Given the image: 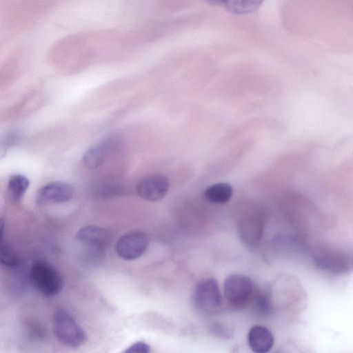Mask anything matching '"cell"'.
<instances>
[{"label": "cell", "mask_w": 353, "mask_h": 353, "mask_svg": "<svg viewBox=\"0 0 353 353\" xmlns=\"http://www.w3.org/2000/svg\"><path fill=\"white\" fill-rule=\"evenodd\" d=\"M54 335L64 345L77 347L83 344L87 335L74 316L65 309L56 311L53 319Z\"/></svg>", "instance_id": "cell-1"}, {"label": "cell", "mask_w": 353, "mask_h": 353, "mask_svg": "<svg viewBox=\"0 0 353 353\" xmlns=\"http://www.w3.org/2000/svg\"><path fill=\"white\" fill-rule=\"evenodd\" d=\"M29 279L37 290L48 296L58 294L63 288V281L59 272L43 261H37L32 265Z\"/></svg>", "instance_id": "cell-2"}, {"label": "cell", "mask_w": 353, "mask_h": 353, "mask_svg": "<svg viewBox=\"0 0 353 353\" xmlns=\"http://www.w3.org/2000/svg\"><path fill=\"white\" fill-rule=\"evenodd\" d=\"M196 309L203 314H213L222 305V296L216 281L205 279L197 283L192 295Z\"/></svg>", "instance_id": "cell-3"}, {"label": "cell", "mask_w": 353, "mask_h": 353, "mask_svg": "<svg viewBox=\"0 0 353 353\" xmlns=\"http://www.w3.org/2000/svg\"><path fill=\"white\" fill-rule=\"evenodd\" d=\"M223 291L228 303L235 307H241L251 299L254 292L253 283L247 276L232 274L225 280Z\"/></svg>", "instance_id": "cell-4"}, {"label": "cell", "mask_w": 353, "mask_h": 353, "mask_svg": "<svg viewBox=\"0 0 353 353\" xmlns=\"http://www.w3.org/2000/svg\"><path fill=\"white\" fill-rule=\"evenodd\" d=\"M148 243V236L144 232L132 231L125 234L117 240L115 251L124 260H134L144 254Z\"/></svg>", "instance_id": "cell-5"}, {"label": "cell", "mask_w": 353, "mask_h": 353, "mask_svg": "<svg viewBox=\"0 0 353 353\" xmlns=\"http://www.w3.org/2000/svg\"><path fill=\"white\" fill-rule=\"evenodd\" d=\"M314 263L320 269L334 273H343L352 267L351 259L338 250L321 248L313 254Z\"/></svg>", "instance_id": "cell-6"}, {"label": "cell", "mask_w": 353, "mask_h": 353, "mask_svg": "<svg viewBox=\"0 0 353 353\" xmlns=\"http://www.w3.org/2000/svg\"><path fill=\"white\" fill-rule=\"evenodd\" d=\"M169 186V181L166 176L152 174L144 177L138 183L137 192L144 200L157 201L165 196Z\"/></svg>", "instance_id": "cell-7"}, {"label": "cell", "mask_w": 353, "mask_h": 353, "mask_svg": "<svg viewBox=\"0 0 353 353\" xmlns=\"http://www.w3.org/2000/svg\"><path fill=\"white\" fill-rule=\"evenodd\" d=\"M74 190L69 184L56 181L46 184L37 192L36 201L39 205L61 203L72 198Z\"/></svg>", "instance_id": "cell-8"}, {"label": "cell", "mask_w": 353, "mask_h": 353, "mask_svg": "<svg viewBox=\"0 0 353 353\" xmlns=\"http://www.w3.org/2000/svg\"><path fill=\"white\" fill-rule=\"evenodd\" d=\"M77 239L97 251H102L108 245L110 234L105 228L88 225L80 228L77 234Z\"/></svg>", "instance_id": "cell-9"}, {"label": "cell", "mask_w": 353, "mask_h": 353, "mask_svg": "<svg viewBox=\"0 0 353 353\" xmlns=\"http://www.w3.org/2000/svg\"><path fill=\"white\" fill-rule=\"evenodd\" d=\"M248 341L250 349L256 353L269 352L274 342L271 331L261 325H254L251 327L248 334Z\"/></svg>", "instance_id": "cell-10"}, {"label": "cell", "mask_w": 353, "mask_h": 353, "mask_svg": "<svg viewBox=\"0 0 353 353\" xmlns=\"http://www.w3.org/2000/svg\"><path fill=\"white\" fill-rule=\"evenodd\" d=\"M112 138L106 139L105 141L91 147L83 157V163L88 169H97L105 161V158L113 147L114 143Z\"/></svg>", "instance_id": "cell-11"}, {"label": "cell", "mask_w": 353, "mask_h": 353, "mask_svg": "<svg viewBox=\"0 0 353 353\" xmlns=\"http://www.w3.org/2000/svg\"><path fill=\"white\" fill-rule=\"evenodd\" d=\"M208 3L224 8L234 14H243L256 10L263 0H205Z\"/></svg>", "instance_id": "cell-12"}, {"label": "cell", "mask_w": 353, "mask_h": 353, "mask_svg": "<svg viewBox=\"0 0 353 353\" xmlns=\"http://www.w3.org/2000/svg\"><path fill=\"white\" fill-rule=\"evenodd\" d=\"M232 187L227 183H218L208 187L204 196L210 202L214 203H225L232 197Z\"/></svg>", "instance_id": "cell-13"}, {"label": "cell", "mask_w": 353, "mask_h": 353, "mask_svg": "<svg viewBox=\"0 0 353 353\" xmlns=\"http://www.w3.org/2000/svg\"><path fill=\"white\" fill-rule=\"evenodd\" d=\"M250 301L252 309L259 316H268L272 310L270 294L266 289L258 290L253 293Z\"/></svg>", "instance_id": "cell-14"}, {"label": "cell", "mask_w": 353, "mask_h": 353, "mask_svg": "<svg viewBox=\"0 0 353 353\" xmlns=\"http://www.w3.org/2000/svg\"><path fill=\"white\" fill-rule=\"evenodd\" d=\"M30 185L28 179L22 174L12 175L8 183V193L12 201H21Z\"/></svg>", "instance_id": "cell-15"}, {"label": "cell", "mask_w": 353, "mask_h": 353, "mask_svg": "<svg viewBox=\"0 0 353 353\" xmlns=\"http://www.w3.org/2000/svg\"><path fill=\"white\" fill-rule=\"evenodd\" d=\"M261 225L254 221H249L242 225L241 230V236L243 241L250 245H256L259 243L261 236Z\"/></svg>", "instance_id": "cell-16"}, {"label": "cell", "mask_w": 353, "mask_h": 353, "mask_svg": "<svg viewBox=\"0 0 353 353\" xmlns=\"http://www.w3.org/2000/svg\"><path fill=\"white\" fill-rule=\"evenodd\" d=\"M0 261L2 264L9 268H14L18 265L19 259L16 252L3 241V236H0Z\"/></svg>", "instance_id": "cell-17"}, {"label": "cell", "mask_w": 353, "mask_h": 353, "mask_svg": "<svg viewBox=\"0 0 353 353\" xmlns=\"http://www.w3.org/2000/svg\"><path fill=\"white\" fill-rule=\"evenodd\" d=\"M121 191V186L111 181H103L95 187V192L101 196H110L119 194Z\"/></svg>", "instance_id": "cell-18"}, {"label": "cell", "mask_w": 353, "mask_h": 353, "mask_svg": "<svg viewBox=\"0 0 353 353\" xmlns=\"http://www.w3.org/2000/svg\"><path fill=\"white\" fill-rule=\"evenodd\" d=\"M150 352V347L142 341L137 342L130 345L125 350L126 353H148Z\"/></svg>", "instance_id": "cell-19"}, {"label": "cell", "mask_w": 353, "mask_h": 353, "mask_svg": "<svg viewBox=\"0 0 353 353\" xmlns=\"http://www.w3.org/2000/svg\"><path fill=\"white\" fill-rule=\"evenodd\" d=\"M211 331L216 336L221 337H228L230 335V329L217 323L212 325Z\"/></svg>", "instance_id": "cell-20"}]
</instances>
